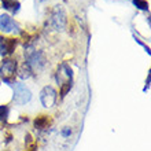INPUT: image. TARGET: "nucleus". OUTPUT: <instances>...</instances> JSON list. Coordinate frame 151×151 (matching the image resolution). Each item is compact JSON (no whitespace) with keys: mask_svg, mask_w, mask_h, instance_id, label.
I'll use <instances>...</instances> for the list:
<instances>
[{"mask_svg":"<svg viewBox=\"0 0 151 151\" xmlns=\"http://www.w3.org/2000/svg\"><path fill=\"white\" fill-rule=\"evenodd\" d=\"M56 91L52 87H44L43 91L40 92V102L43 103L44 107H52L56 102Z\"/></svg>","mask_w":151,"mask_h":151,"instance_id":"nucleus-3","label":"nucleus"},{"mask_svg":"<svg viewBox=\"0 0 151 151\" xmlns=\"http://www.w3.org/2000/svg\"><path fill=\"white\" fill-rule=\"evenodd\" d=\"M72 69L69 68L68 63H62L58 68V74H56V80H58V83L59 85H63L66 83H70L72 81Z\"/></svg>","mask_w":151,"mask_h":151,"instance_id":"nucleus-5","label":"nucleus"},{"mask_svg":"<svg viewBox=\"0 0 151 151\" xmlns=\"http://www.w3.org/2000/svg\"><path fill=\"white\" fill-rule=\"evenodd\" d=\"M7 114H8L7 106H0V121H4L7 118Z\"/></svg>","mask_w":151,"mask_h":151,"instance_id":"nucleus-12","label":"nucleus"},{"mask_svg":"<svg viewBox=\"0 0 151 151\" xmlns=\"http://www.w3.org/2000/svg\"><path fill=\"white\" fill-rule=\"evenodd\" d=\"M51 25L56 30H63L66 26V14L60 6H56L51 14Z\"/></svg>","mask_w":151,"mask_h":151,"instance_id":"nucleus-2","label":"nucleus"},{"mask_svg":"<svg viewBox=\"0 0 151 151\" xmlns=\"http://www.w3.org/2000/svg\"><path fill=\"white\" fill-rule=\"evenodd\" d=\"M30 99H32V93L28 88L25 87L24 84L15 83V85H14V102L19 106H24Z\"/></svg>","mask_w":151,"mask_h":151,"instance_id":"nucleus-1","label":"nucleus"},{"mask_svg":"<svg viewBox=\"0 0 151 151\" xmlns=\"http://www.w3.org/2000/svg\"><path fill=\"white\" fill-rule=\"evenodd\" d=\"M17 70V62L12 59H4L0 65V76L4 80H10L15 74Z\"/></svg>","mask_w":151,"mask_h":151,"instance_id":"nucleus-4","label":"nucleus"},{"mask_svg":"<svg viewBox=\"0 0 151 151\" xmlns=\"http://www.w3.org/2000/svg\"><path fill=\"white\" fill-rule=\"evenodd\" d=\"M17 41L14 39H0V55H7L14 51Z\"/></svg>","mask_w":151,"mask_h":151,"instance_id":"nucleus-7","label":"nucleus"},{"mask_svg":"<svg viewBox=\"0 0 151 151\" xmlns=\"http://www.w3.org/2000/svg\"><path fill=\"white\" fill-rule=\"evenodd\" d=\"M3 7L11 12H17L19 8V3L17 0H3Z\"/></svg>","mask_w":151,"mask_h":151,"instance_id":"nucleus-9","label":"nucleus"},{"mask_svg":"<svg viewBox=\"0 0 151 151\" xmlns=\"http://www.w3.org/2000/svg\"><path fill=\"white\" fill-rule=\"evenodd\" d=\"M50 118H48L47 115H40V117H37L36 121H35V127L39 128V129H44V128H48V125H50Z\"/></svg>","mask_w":151,"mask_h":151,"instance_id":"nucleus-8","label":"nucleus"},{"mask_svg":"<svg viewBox=\"0 0 151 151\" xmlns=\"http://www.w3.org/2000/svg\"><path fill=\"white\" fill-rule=\"evenodd\" d=\"M14 29H17V24L14 22L10 15L4 14V15H0V30L4 33H10L12 32Z\"/></svg>","mask_w":151,"mask_h":151,"instance_id":"nucleus-6","label":"nucleus"},{"mask_svg":"<svg viewBox=\"0 0 151 151\" xmlns=\"http://www.w3.org/2000/svg\"><path fill=\"white\" fill-rule=\"evenodd\" d=\"M133 3H135V6L137 8H140V10H147L148 8V3L146 0H133Z\"/></svg>","mask_w":151,"mask_h":151,"instance_id":"nucleus-11","label":"nucleus"},{"mask_svg":"<svg viewBox=\"0 0 151 151\" xmlns=\"http://www.w3.org/2000/svg\"><path fill=\"white\" fill-rule=\"evenodd\" d=\"M62 135H63L65 137L70 136V135H72V129H70V128H66V129H63V131H62Z\"/></svg>","mask_w":151,"mask_h":151,"instance_id":"nucleus-13","label":"nucleus"},{"mask_svg":"<svg viewBox=\"0 0 151 151\" xmlns=\"http://www.w3.org/2000/svg\"><path fill=\"white\" fill-rule=\"evenodd\" d=\"M30 76H32V69H30V66L28 63H25L19 72V77L21 78H29Z\"/></svg>","mask_w":151,"mask_h":151,"instance_id":"nucleus-10","label":"nucleus"}]
</instances>
